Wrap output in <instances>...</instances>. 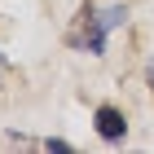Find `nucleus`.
Masks as SVG:
<instances>
[{
    "label": "nucleus",
    "instance_id": "obj_1",
    "mask_svg": "<svg viewBox=\"0 0 154 154\" xmlns=\"http://www.w3.org/2000/svg\"><path fill=\"white\" fill-rule=\"evenodd\" d=\"M128 18V9H106V13H84V31H79V44L88 48V53H101L106 48V31L110 26H119Z\"/></svg>",
    "mask_w": 154,
    "mask_h": 154
},
{
    "label": "nucleus",
    "instance_id": "obj_2",
    "mask_svg": "<svg viewBox=\"0 0 154 154\" xmlns=\"http://www.w3.org/2000/svg\"><path fill=\"white\" fill-rule=\"evenodd\" d=\"M97 132H101L106 141H119V137L128 132V123H123V115H119L115 106H101L97 110Z\"/></svg>",
    "mask_w": 154,
    "mask_h": 154
}]
</instances>
